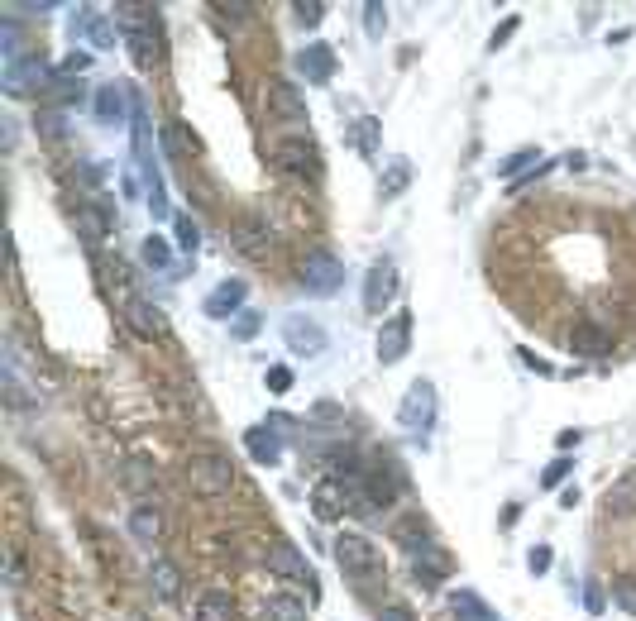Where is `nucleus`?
I'll return each instance as SVG.
<instances>
[{
    "label": "nucleus",
    "instance_id": "nucleus-1",
    "mask_svg": "<svg viewBox=\"0 0 636 621\" xmlns=\"http://www.w3.org/2000/svg\"><path fill=\"white\" fill-rule=\"evenodd\" d=\"M335 564H340L349 579H359V583H374L383 574L378 545L368 541V535H355V531H345L340 541H335Z\"/></svg>",
    "mask_w": 636,
    "mask_h": 621
},
{
    "label": "nucleus",
    "instance_id": "nucleus-2",
    "mask_svg": "<svg viewBox=\"0 0 636 621\" xmlns=\"http://www.w3.org/2000/svg\"><path fill=\"white\" fill-rule=\"evenodd\" d=\"M187 488L196 497H225L234 488V464L225 455H192L187 459Z\"/></svg>",
    "mask_w": 636,
    "mask_h": 621
},
{
    "label": "nucleus",
    "instance_id": "nucleus-3",
    "mask_svg": "<svg viewBox=\"0 0 636 621\" xmlns=\"http://www.w3.org/2000/svg\"><path fill=\"white\" fill-rule=\"evenodd\" d=\"M345 282V263L335 254H307V263H301V287H307L311 296H335Z\"/></svg>",
    "mask_w": 636,
    "mask_h": 621
},
{
    "label": "nucleus",
    "instance_id": "nucleus-4",
    "mask_svg": "<svg viewBox=\"0 0 636 621\" xmlns=\"http://www.w3.org/2000/svg\"><path fill=\"white\" fill-rule=\"evenodd\" d=\"M397 421H402V430H412V435L431 430V421H435V388H431V382H412L407 397H402V407H397Z\"/></svg>",
    "mask_w": 636,
    "mask_h": 621
},
{
    "label": "nucleus",
    "instance_id": "nucleus-5",
    "mask_svg": "<svg viewBox=\"0 0 636 621\" xmlns=\"http://www.w3.org/2000/svg\"><path fill=\"white\" fill-rule=\"evenodd\" d=\"M397 296V263L393 259H378L364 278V311L368 315H383V306Z\"/></svg>",
    "mask_w": 636,
    "mask_h": 621
},
{
    "label": "nucleus",
    "instance_id": "nucleus-6",
    "mask_svg": "<svg viewBox=\"0 0 636 621\" xmlns=\"http://www.w3.org/2000/svg\"><path fill=\"white\" fill-rule=\"evenodd\" d=\"M407 349H412V311H397L383 321L378 330V363L388 368V363H402L407 359Z\"/></svg>",
    "mask_w": 636,
    "mask_h": 621
},
{
    "label": "nucleus",
    "instance_id": "nucleus-7",
    "mask_svg": "<svg viewBox=\"0 0 636 621\" xmlns=\"http://www.w3.org/2000/svg\"><path fill=\"white\" fill-rule=\"evenodd\" d=\"M282 340H288V349L292 354H307V359H316V354H326V330L316 325V321H307V315H288L282 321Z\"/></svg>",
    "mask_w": 636,
    "mask_h": 621
},
{
    "label": "nucleus",
    "instance_id": "nucleus-8",
    "mask_svg": "<svg viewBox=\"0 0 636 621\" xmlns=\"http://www.w3.org/2000/svg\"><path fill=\"white\" fill-rule=\"evenodd\" d=\"M268 569H273V574H282V579H292V583H316V574H311V564H307V555H301L297 545H288V541H278V545H268Z\"/></svg>",
    "mask_w": 636,
    "mask_h": 621
},
{
    "label": "nucleus",
    "instance_id": "nucleus-9",
    "mask_svg": "<svg viewBox=\"0 0 636 621\" xmlns=\"http://www.w3.org/2000/svg\"><path fill=\"white\" fill-rule=\"evenodd\" d=\"M268 110H273L278 120H288V125H307V96L282 77L268 81Z\"/></svg>",
    "mask_w": 636,
    "mask_h": 621
},
{
    "label": "nucleus",
    "instance_id": "nucleus-10",
    "mask_svg": "<svg viewBox=\"0 0 636 621\" xmlns=\"http://www.w3.org/2000/svg\"><path fill=\"white\" fill-rule=\"evenodd\" d=\"M349 502H355V497H349V488L340 478H326V483H316V488H311V507H316L321 522H340L345 512H355Z\"/></svg>",
    "mask_w": 636,
    "mask_h": 621
},
{
    "label": "nucleus",
    "instance_id": "nucleus-11",
    "mask_svg": "<svg viewBox=\"0 0 636 621\" xmlns=\"http://www.w3.org/2000/svg\"><path fill=\"white\" fill-rule=\"evenodd\" d=\"M273 158H278V167H288V173H307V177L321 173V154H316L307 139H278Z\"/></svg>",
    "mask_w": 636,
    "mask_h": 621
},
{
    "label": "nucleus",
    "instance_id": "nucleus-12",
    "mask_svg": "<svg viewBox=\"0 0 636 621\" xmlns=\"http://www.w3.org/2000/svg\"><path fill=\"white\" fill-rule=\"evenodd\" d=\"M297 72L307 77V81H316V87H321V81H330L335 77V48L330 43H307L297 53Z\"/></svg>",
    "mask_w": 636,
    "mask_h": 621
},
{
    "label": "nucleus",
    "instance_id": "nucleus-13",
    "mask_svg": "<svg viewBox=\"0 0 636 621\" xmlns=\"http://www.w3.org/2000/svg\"><path fill=\"white\" fill-rule=\"evenodd\" d=\"M569 349H574L579 359H608L612 340H608V330H598L593 321H579L574 330H569Z\"/></svg>",
    "mask_w": 636,
    "mask_h": 621
},
{
    "label": "nucleus",
    "instance_id": "nucleus-14",
    "mask_svg": "<svg viewBox=\"0 0 636 621\" xmlns=\"http://www.w3.org/2000/svg\"><path fill=\"white\" fill-rule=\"evenodd\" d=\"M43 81V58H20V62H5V91L10 96H24Z\"/></svg>",
    "mask_w": 636,
    "mask_h": 621
},
{
    "label": "nucleus",
    "instance_id": "nucleus-15",
    "mask_svg": "<svg viewBox=\"0 0 636 621\" xmlns=\"http://www.w3.org/2000/svg\"><path fill=\"white\" fill-rule=\"evenodd\" d=\"M125 315H129V325L139 330V334H148V340H154V334H163V330H167L163 311L154 306V301H144V296H129V301H125Z\"/></svg>",
    "mask_w": 636,
    "mask_h": 621
},
{
    "label": "nucleus",
    "instance_id": "nucleus-16",
    "mask_svg": "<svg viewBox=\"0 0 636 621\" xmlns=\"http://www.w3.org/2000/svg\"><path fill=\"white\" fill-rule=\"evenodd\" d=\"M244 296H249L244 282H221V287L206 296V315H211V321H225L230 311H240V306H244Z\"/></svg>",
    "mask_w": 636,
    "mask_h": 621
},
{
    "label": "nucleus",
    "instance_id": "nucleus-17",
    "mask_svg": "<svg viewBox=\"0 0 636 621\" xmlns=\"http://www.w3.org/2000/svg\"><path fill=\"white\" fill-rule=\"evenodd\" d=\"M412 569H416V579H422V588H435V583L450 574V560H445L441 550H435V541H431L426 550H416V555H412Z\"/></svg>",
    "mask_w": 636,
    "mask_h": 621
},
{
    "label": "nucleus",
    "instance_id": "nucleus-18",
    "mask_svg": "<svg viewBox=\"0 0 636 621\" xmlns=\"http://www.w3.org/2000/svg\"><path fill=\"white\" fill-rule=\"evenodd\" d=\"M148 583H154V593L163 602H177L182 597V574H177V564H167V560H154L148 564Z\"/></svg>",
    "mask_w": 636,
    "mask_h": 621
},
{
    "label": "nucleus",
    "instance_id": "nucleus-19",
    "mask_svg": "<svg viewBox=\"0 0 636 621\" xmlns=\"http://www.w3.org/2000/svg\"><path fill=\"white\" fill-rule=\"evenodd\" d=\"M196 621H234V597L221 593V588L201 593L196 597Z\"/></svg>",
    "mask_w": 636,
    "mask_h": 621
},
{
    "label": "nucleus",
    "instance_id": "nucleus-20",
    "mask_svg": "<svg viewBox=\"0 0 636 621\" xmlns=\"http://www.w3.org/2000/svg\"><path fill=\"white\" fill-rule=\"evenodd\" d=\"M129 531H134V541L154 545L158 535H163V512L158 507H134L129 512Z\"/></svg>",
    "mask_w": 636,
    "mask_h": 621
},
{
    "label": "nucleus",
    "instance_id": "nucleus-21",
    "mask_svg": "<svg viewBox=\"0 0 636 621\" xmlns=\"http://www.w3.org/2000/svg\"><path fill=\"white\" fill-rule=\"evenodd\" d=\"M244 445H249V455H254L259 464H278V455H282V445H278V435H273V430H263V426H254V430H244Z\"/></svg>",
    "mask_w": 636,
    "mask_h": 621
},
{
    "label": "nucleus",
    "instance_id": "nucleus-22",
    "mask_svg": "<svg viewBox=\"0 0 636 621\" xmlns=\"http://www.w3.org/2000/svg\"><path fill=\"white\" fill-rule=\"evenodd\" d=\"M259 621H307V607L297 597H268L259 607Z\"/></svg>",
    "mask_w": 636,
    "mask_h": 621
},
{
    "label": "nucleus",
    "instance_id": "nucleus-23",
    "mask_svg": "<svg viewBox=\"0 0 636 621\" xmlns=\"http://www.w3.org/2000/svg\"><path fill=\"white\" fill-rule=\"evenodd\" d=\"M407 182H412V163H407V158H393V163H388V173H383V182H378L383 201L402 196V192H407Z\"/></svg>",
    "mask_w": 636,
    "mask_h": 621
},
{
    "label": "nucleus",
    "instance_id": "nucleus-24",
    "mask_svg": "<svg viewBox=\"0 0 636 621\" xmlns=\"http://www.w3.org/2000/svg\"><path fill=\"white\" fill-rule=\"evenodd\" d=\"M96 115H100V120H115V125H120V115H125V91L120 87H100V96H96Z\"/></svg>",
    "mask_w": 636,
    "mask_h": 621
},
{
    "label": "nucleus",
    "instance_id": "nucleus-25",
    "mask_svg": "<svg viewBox=\"0 0 636 621\" xmlns=\"http://www.w3.org/2000/svg\"><path fill=\"white\" fill-rule=\"evenodd\" d=\"M450 607H455V616L460 621H498L489 607H483V602L474 597V593H455V597H450Z\"/></svg>",
    "mask_w": 636,
    "mask_h": 621
},
{
    "label": "nucleus",
    "instance_id": "nucleus-26",
    "mask_svg": "<svg viewBox=\"0 0 636 621\" xmlns=\"http://www.w3.org/2000/svg\"><path fill=\"white\" fill-rule=\"evenodd\" d=\"M378 120H374V115H364V120H355V144H359V154L364 158H374L378 154Z\"/></svg>",
    "mask_w": 636,
    "mask_h": 621
},
{
    "label": "nucleus",
    "instance_id": "nucleus-27",
    "mask_svg": "<svg viewBox=\"0 0 636 621\" xmlns=\"http://www.w3.org/2000/svg\"><path fill=\"white\" fill-rule=\"evenodd\" d=\"M77 230L87 234V244H100V240H106V215L91 211V206H81L77 211Z\"/></svg>",
    "mask_w": 636,
    "mask_h": 621
},
{
    "label": "nucleus",
    "instance_id": "nucleus-28",
    "mask_svg": "<svg viewBox=\"0 0 636 621\" xmlns=\"http://www.w3.org/2000/svg\"><path fill=\"white\" fill-rule=\"evenodd\" d=\"M292 10H297V24H307V29H316L326 20V0H297Z\"/></svg>",
    "mask_w": 636,
    "mask_h": 621
},
{
    "label": "nucleus",
    "instance_id": "nucleus-29",
    "mask_svg": "<svg viewBox=\"0 0 636 621\" xmlns=\"http://www.w3.org/2000/svg\"><path fill=\"white\" fill-rule=\"evenodd\" d=\"M364 29L374 33V39H383V29H388V14H383L378 0H368V5H364Z\"/></svg>",
    "mask_w": 636,
    "mask_h": 621
},
{
    "label": "nucleus",
    "instance_id": "nucleus-30",
    "mask_svg": "<svg viewBox=\"0 0 636 621\" xmlns=\"http://www.w3.org/2000/svg\"><path fill=\"white\" fill-rule=\"evenodd\" d=\"M527 163H541V154H531V148H522V154H512L508 163H498V173H502V177H517Z\"/></svg>",
    "mask_w": 636,
    "mask_h": 621
},
{
    "label": "nucleus",
    "instance_id": "nucleus-31",
    "mask_svg": "<svg viewBox=\"0 0 636 621\" xmlns=\"http://www.w3.org/2000/svg\"><path fill=\"white\" fill-rule=\"evenodd\" d=\"M144 263L148 268H167V244L158 240V234H154V240H144Z\"/></svg>",
    "mask_w": 636,
    "mask_h": 621
},
{
    "label": "nucleus",
    "instance_id": "nucleus-32",
    "mask_svg": "<svg viewBox=\"0 0 636 621\" xmlns=\"http://www.w3.org/2000/svg\"><path fill=\"white\" fill-rule=\"evenodd\" d=\"M612 597L622 602L627 612H636V579H617V583H612Z\"/></svg>",
    "mask_w": 636,
    "mask_h": 621
},
{
    "label": "nucleus",
    "instance_id": "nucleus-33",
    "mask_svg": "<svg viewBox=\"0 0 636 621\" xmlns=\"http://www.w3.org/2000/svg\"><path fill=\"white\" fill-rule=\"evenodd\" d=\"M87 33H91L96 48H110V43H115V33H110V24L100 20V14H96V20H87Z\"/></svg>",
    "mask_w": 636,
    "mask_h": 621
},
{
    "label": "nucleus",
    "instance_id": "nucleus-34",
    "mask_svg": "<svg viewBox=\"0 0 636 621\" xmlns=\"http://www.w3.org/2000/svg\"><path fill=\"white\" fill-rule=\"evenodd\" d=\"M177 244L187 249V254H196V225L187 221V215H177Z\"/></svg>",
    "mask_w": 636,
    "mask_h": 621
},
{
    "label": "nucleus",
    "instance_id": "nucleus-35",
    "mask_svg": "<svg viewBox=\"0 0 636 621\" xmlns=\"http://www.w3.org/2000/svg\"><path fill=\"white\" fill-rule=\"evenodd\" d=\"M254 330H259V315H254V311H240V321H234V334H240V340H249Z\"/></svg>",
    "mask_w": 636,
    "mask_h": 621
},
{
    "label": "nucleus",
    "instance_id": "nucleus-36",
    "mask_svg": "<svg viewBox=\"0 0 636 621\" xmlns=\"http://www.w3.org/2000/svg\"><path fill=\"white\" fill-rule=\"evenodd\" d=\"M527 564H531V574H546V569H550V550H546V545H536Z\"/></svg>",
    "mask_w": 636,
    "mask_h": 621
},
{
    "label": "nucleus",
    "instance_id": "nucleus-37",
    "mask_svg": "<svg viewBox=\"0 0 636 621\" xmlns=\"http://www.w3.org/2000/svg\"><path fill=\"white\" fill-rule=\"evenodd\" d=\"M565 474H569V459H555L546 468V488H555V483H565Z\"/></svg>",
    "mask_w": 636,
    "mask_h": 621
},
{
    "label": "nucleus",
    "instance_id": "nucleus-38",
    "mask_svg": "<svg viewBox=\"0 0 636 621\" xmlns=\"http://www.w3.org/2000/svg\"><path fill=\"white\" fill-rule=\"evenodd\" d=\"M268 388L288 392V388H292V373H288V368H273V373H268Z\"/></svg>",
    "mask_w": 636,
    "mask_h": 621
},
{
    "label": "nucleus",
    "instance_id": "nucleus-39",
    "mask_svg": "<svg viewBox=\"0 0 636 621\" xmlns=\"http://www.w3.org/2000/svg\"><path fill=\"white\" fill-rule=\"evenodd\" d=\"M584 607H589V612H603V588H598V583H589V588H584Z\"/></svg>",
    "mask_w": 636,
    "mask_h": 621
},
{
    "label": "nucleus",
    "instance_id": "nucleus-40",
    "mask_svg": "<svg viewBox=\"0 0 636 621\" xmlns=\"http://www.w3.org/2000/svg\"><path fill=\"white\" fill-rule=\"evenodd\" d=\"M378 621H412V612H407V607H383Z\"/></svg>",
    "mask_w": 636,
    "mask_h": 621
},
{
    "label": "nucleus",
    "instance_id": "nucleus-41",
    "mask_svg": "<svg viewBox=\"0 0 636 621\" xmlns=\"http://www.w3.org/2000/svg\"><path fill=\"white\" fill-rule=\"evenodd\" d=\"M512 29H517V20H508V24H502V29L493 33V48H498V43H508V39H512Z\"/></svg>",
    "mask_w": 636,
    "mask_h": 621
}]
</instances>
